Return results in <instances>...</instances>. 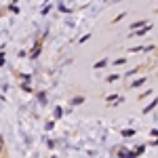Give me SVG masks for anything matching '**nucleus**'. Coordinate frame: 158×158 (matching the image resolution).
I'll return each instance as SVG.
<instances>
[{
    "mask_svg": "<svg viewBox=\"0 0 158 158\" xmlns=\"http://www.w3.org/2000/svg\"><path fill=\"white\" fill-rule=\"evenodd\" d=\"M143 82H146V78H139V80H137V82H135V85H133V89H137V86H141V85H143Z\"/></svg>",
    "mask_w": 158,
    "mask_h": 158,
    "instance_id": "1",
    "label": "nucleus"
},
{
    "mask_svg": "<svg viewBox=\"0 0 158 158\" xmlns=\"http://www.w3.org/2000/svg\"><path fill=\"white\" fill-rule=\"evenodd\" d=\"M103 65H106V59H101V61H97V63H95V68H103Z\"/></svg>",
    "mask_w": 158,
    "mask_h": 158,
    "instance_id": "2",
    "label": "nucleus"
}]
</instances>
